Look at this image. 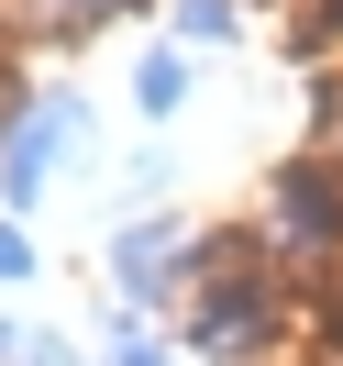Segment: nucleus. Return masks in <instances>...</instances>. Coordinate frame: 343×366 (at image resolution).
Listing matches in <instances>:
<instances>
[{"mask_svg":"<svg viewBox=\"0 0 343 366\" xmlns=\"http://www.w3.org/2000/svg\"><path fill=\"white\" fill-rule=\"evenodd\" d=\"M178 23H188V34H222V23H232V0H178Z\"/></svg>","mask_w":343,"mask_h":366,"instance_id":"423d86ee","label":"nucleus"},{"mask_svg":"<svg viewBox=\"0 0 343 366\" xmlns=\"http://www.w3.org/2000/svg\"><path fill=\"white\" fill-rule=\"evenodd\" d=\"M332 122H343V112H332Z\"/></svg>","mask_w":343,"mask_h":366,"instance_id":"9b49d317","label":"nucleus"},{"mask_svg":"<svg viewBox=\"0 0 343 366\" xmlns=\"http://www.w3.org/2000/svg\"><path fill=\"white\" fill-rule=\"evenodd\" d=\"M133 100H144V122H166V112H178V100H188V56H144V67H133Z\"/></svg>","mask_w":343,"mask_h":366,"instance_id":"39448f33","label":"nucleus"},{"mask_svg":"<svg viewBox=\"0 0 343 366\" xmlns=\"http://www.w3.org/2000/svg\"><path fill=\"white\" fill-rule=\"evenodd\" d=\"M188 233L178 222H122V244H111V277H122V300H155V289H178V267H188Z\"/></svg>","mask_w":343,"mask_h":366,"instance_id":"20e7f679","label":"nucleus"},{"mask_svg":"<svg viewBox=\"0 0 343 366\" xmlns=\"http://www.w3.org/2000/svg\"><path fill=\"white\" fill-rule=\"evenodd\" d=\"M56 23H100V11H122V0H45Z\"/></svg>","mask_w":343,"mask_h":366,"instance_id":"6e6552de","label":"nucleus"},{"mask_svg":"<svg viewBox=\"0 0 343 366\" xmlns=\"http://www.w3.org/2000/svg\"><path fill=\"white\" fill-rule=\"evenodd\" d=\"M122 366H166V355H155V344H122Z\"/></svg>","mask_w":343,"mask_h":366,"instance_id":"1a4fd4ad","label":"nucleus"},{"mask_svg":"<svg viewBox=\"0 0 343 366\" xmlns=\"http://www.w3.org/2000/svg\"><path fill=\"white\" fill-rule=\"evenodd\" d=\"M56 144H89V112H78V100H34V112L0 134V189L34 200V189L56 178Z\"/></svg>","mask_w":343,"mask_h":366,"instance_id":"f257e3e1","label":"nucleus"},{"mask_svg":"<svg viewBox=\"0 0 343 366\" xmlns=\"http://www.w3.org/2000/svg\"><path fill=\"white\" fill-rule=\"evenodd\" d=\"M200 344L210 355H255V344H277V300L255 289H232V277H210V300H200Z\"/></svg>","mask_w":343,"mask_h":366,"instance_id":"7ed1b4c3","label":"nucleus"},{"mask_svg":"<svg viewBox=\"0 0 343 366\" xmlns=\"http://www.w3.org/2000/svg\"><path fill=\"white\" fill-rule=\"evenodd\" d=\"M332 11H343V0H332Z\"/></svg>","mask_w":343,"mask_h":366,"instance_id":"9d476101","label":"nucleus"},{"mask_svg":"<svg viewBox=\"0 0 343 366\" xmlns=\"http://www.w3.org/2000/svg\"><path fill=\"white\" fill-rule=\"evenodd\" d=\"M332 233H343L332 167H288V178H277V255H343Z\"/></svg>","mask_w":343,"mask_h":366,"instance_id":"f03ea898","label":"nucleus"},{"mask_svg":"<svg viewBox=\"0 0 343 366\" xmlns=\"http://www.w3.org/2000/svg\"><path fill=\"white\" fill-rule=\"evenodd\" d=\"M34 267V244H23V222H0V277H23Z\"/></svg>","mask_w":343,"mask_h":366,"instance_id":"0eeeda50","label":"nucleus"}]
</instances>
